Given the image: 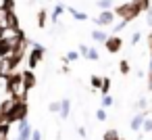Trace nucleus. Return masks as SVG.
Instances as JSON below:
<instances>
[{"mask_svg": "<svg viewBox=\"0 0 152 140\" xmlns=\"http://www.w3.org/2000/svg\"><path fill=\"white\" fill-rule=\"evenodd\" d=\"M4 90L9 96L17 98V100H27V88L23 84V71L21 73H11L7 80H4Z\"/></svg>", "mask_w": 152, "mask_h": 140, "instance_id": "nucleus-1", "label": "nucleus"}, {"mask_svg": "<svg viewBox=\"0 0 152 140\" xmlns=\"http://www.w3.org/2000/svg\"><path fill=\"white\" fill-rule=\"evenodd\" d=\"M115 11V15L117 17H121V19H127V21H133V19H137V15L142 13V9L133 2H123V4H119V7H115L113 9Z\"/></svg>", "mask_w": 152, "mask_h": 140, "instance_id": "nucleus-2", "label": "nucleus"}, {"mask_svg": "<svg viewBox=\"0 0 152 140\" xmlns=\"http://www.w3.org/2000/svg\"><path fill=\"white\" fill-rule=\"evenodd\" d=\"M27 113H29V105H27V100H17V105H15V109L11 111L9 119H11V123H19V121L27 119Z\"/></svg>", "mask_w": 152, "mask_h": 140, "instance_id": "nucleus-3", "label": "nucleus"}, {"mask_svg": "<svg viewBox=\"0 0 152 140\" xmlns=\"http://www.w3.org/2000/svg\"><path fill=\"white\" fill-rule=\"evenodd\" d=\"M31 132H34V127H31V123L27 119H23V121L17 123V138L19 140H29L31 138Z\"/></svg>", "mask_w": 152, "mask_h": 140, "instance_id": "nucleus-4", "label": "nucleus"}, {"mask_svg": "<svg viewBox=\"0 0 152 140\" xmlns=\"http://www.w3.org/2000/svg\"><path fill=\"white\" fill-rule=\"evenodd\" d=\"M113 21H115V11L113 9H108V11H102L96 19H94V23L98 25V27H104V25H113Z\"/></svg>", "mask_w": 152, "mask_h": 140, "instance_id": "nucleus-5", "label": "nucleus"}, {"mask_svg": "<svg viewBox=\"0 0 152 140\" xmlns=\"http://www.w3.org/2000/svg\"><path fill=\"white\" fill-rule=\"evenodd\" d=\"M104 46H106V50L110 55H117L123 48V40H121V36H108V40L104 42Z\"/></svg>", "mask_w": 152, "mask_h": 140, "instance_id": "nucleus-6", "label": "nucleus"}, {"mask_svg": "<svg viewBox=\"0 0 152 140\" xmlns=\"http://www.w3.org/2000/svg\"><path fill=\"white\" fill-rule=\"evenodd\" d=\"M23 84H25V88H27V90H31V88H36V86H38V80H36L34 69H25V71H23Z\"/></svg>", "mask_w": 152, "mask_h": 140, "instance_id": "nucleus-7", "label": "nucleus"}, {"mask_svg": "<svg viewBox=\"0 0 152 140\" xmlns=\"http://www.w3.org/2000/svg\"><path fill=\"white\" fill-rule=\"evenodd\" d=\"M15 105H17V98L9 96V98H4L2 102H0V111H2L4 115H11V111L15 109Z\"/></svg>", "mask_w": 152, "mask_h": 140, "instance_id": "nucleus-8", "label": "nucleus"}, {"mask_svg": "<svg viewBox=\"0 0 152 140\" xmlns=\"http://www.w3.org/2000/svg\"><path fill=\"white\" fill-rule=\"evenodd\" d=\"M144 119H146V113L142 111V113H137L133 119H131V123H129V127L133 130V132H140L142 130V125H144Z\"/></svg>", "mask_w": 152, "mask_h": 140, "instance_id": "nucleus-9", "label": "nucleus"}, {"mask_svg": "<svg viewBox=\"0 0 152 140\" xmlns=\"http://www.w3.org/2000/svg\"><path fill=\"white\" fill-rule=\"evenodd\" d=\"M7 29H11V32H13V29H21V27H19V17H17V13H15V11H11V13H9Z\"/></svg>", "mask_w": 152, "mask_h": 140, "instance_id": "nucleus-10", "label": "nucleus"}, {"mask_svg": "<svg viewBox=\"0 0 152 140\" xmlns=\"http://www.w3.org/2000/svg\"><path fill=\"white\" fill-rule=\"evenodd\" d=\"M69 113H71V100H63V107H61V113H58V117L61 119H69Z\"/></svg>", "mask_w": 152, "mask_h": 140, "instance_id": "nucleus-11", "label": "nucleus"}, {"mask_svg": "<svg viewBox=\"0 0 152 140\" xmlns=\"http://www.w3.org/2000/svg\"><path fill=\"white\" fill-rule=\"evenodd\" d=\"M92 40H94V42H102V44H104V42L108 40V34H104L102 29H94V32H92Z\"/></svg>", "mask_w": 152, "mask_h": 140, "instance_id": "nucleus-12", "label": "nucleus"}, {"mask_svg": "<svg viewBox=\"0 0 152 140\" xmlns=\"http://www.w3.org/2000/svg\"><path fill=\"white\" fill-rule=\"evenodd\" d=\"M65 11H67V7H65L63 2H58V4L54 7V11H52V15H50V17H52V21H58V17H61V15H63Z\"/></svg>", "mask_w": 152, "mask_h": 140, "instance_id": "nucleus-13", "label": "nucleus"}, {"mask_svg": "<svg viewBox=\"0 0 152 140\" xmlns=\"http://www.w3.org/2000/svg\"><path fill=\"white\" fill-rule=\"evenodd\" d=\"M69 13H71V17H73V19H77V21H88V15H86L83 11H77V9H73V7H71V9H69Z\"/></svg>", "mask_w": 152, "mask_h": 140, "instance_id": "nucleus-14", "label": "nucleus"}, {"mask_svg": "<svg viewBox=\"0 0 152 140\" xmlns=\"http://www.w3.org/2000/svg\"><path fill=\"white\" fill-rule=\"evenodd\" d=\"M46 17H48L46 9H40V11H38V27H40V29L46 27Z\"/></svg>", "mask_w": 152, "mask_h": 140, "instance_id": "nucleus-15", "label": "nucleus"}, {"mask_svg": "<svg viewBox=\"0 0 152 140\" xmlns=\"http://www.w3.org/2000/svg\"><path fill=\"white\" fill-rule=\"evenodd\" d=\"M9 13H11V11H7L2 4H0V27H4V29H7V19H9Z\"/></svg>", "mask_w": 152, "mask_h": 140, "instance_id": "nucleus-16", "label": "nucleus"}, {"mask_svg": "<svg viewBox=\"0 0 152 140\" xmlns=\"http://www.w3.org/2000/svg\"><path fill=\"white\" fill-rule=\"evenodd\" d=\"M102 140H121V136H119L117 130H106L104 136H102Z\"/></svg>", "mask_w": 152, "mask_h": 140, "instance_id": "nucleus-17", "label": "nucleus"}, {"mask_svg": "<svg viewBox=\"0 0 152 140\" xmlns=\"http://www.w3.org/2000/svg\"><path fill=\"white\" fill-rule=\"evenodd\" d=\"M79 55H81V52H77V50H69V52L63 57V63H71V61L79 59Z\"/></svg>", "mask_w": 152, "mask_h": 140, "instance_id": "nucleus-18", "label": "nucleus"}, {"mask_svg": "<svg viewBox=\"0 0 152 140\" xmlns=\"http://www.w3.org/2000/svg\"><path fill=\"white\" fill-rule=\"evenodd\" d=\"M102 80H104V77L92 75V77H90V84H92V88H94V90H100V88H102Z\"/></svg>", "mask_w": 152, "mask_h": 140, "instance_id": "nucleus-19", "label": "nucleus"}, {"mask_svg": "<svg viewBox=\"0 0 152 140\" xmlns=\"http://www.w3.org/2000/svg\"><path fill=\"white\" fill-rule=\"evenodd\" d=\"M96 7L102 9V11H108V9H113V0H98Z\"/></svg>", "mask_w": 152, "mask_h": 140, "instance_id": "nucleus-20", "label": "nucleus"}, {"mask_svg": "<svg viewBox=\"0 0 152 140\" xmlns=\"http://www.w3.org/2000/svg\"><path fill=\"white\" fill-rule=\"evenodd\" d=\"M61 107H63V100H54V102H50L48 111L50 113H61Z\"/></svg>", "mask_w": 152, "mask_h": 140, "instance_id": "nucleus-21", "label": "nucleus"}, {"mask_svg": "<svg viewBox=\"0 0 152 140\" xmlns=\"http://www.w3.org/2000/svg\"><path fill=\"white\" fill-rule=\"evenodd\" d=\"M133 2L142 9V13H146V11L150 9V0H133Z\"/></svg>", "mask_w": 152, "mask_h": 140, "instance_id": "nucleus-22", "label": "nucleus"}, {"mask_svg": "<svg viewBox=\"0 0 152 140\" xmlns=\"http://www.w3.org/2000/svg\"><path fill=\"white\" fill-rule=\"evenodd\" d=\"M83 57L90 59V61H98V50H96V48H88V52H86Z\"/></svg>", "mask_w": 152, "mask_h": 140, "instance_id": "nucleus-23", "label": "nucleus"}, {"mask_svg": "<svg viewBox=\"0 0 152 140\" xmlns=\"http://www.w3.org/2000/svg\"><path fill=\"white\" fill-rule=\"evenodd\" d=\"M119 71H121L123 75H127V73H129V61H125V59H123V61L119 63Z\"/></svg>", "mask_w": 152, "mask_h": 140, "instance_id": "nucleus-24", "label": "nucleus"}, {"mask_svg": "<svg viewBox=\"0 0 152 140\" xmlns=\"http://www.w3.org/2000/svg\"><path fill=\"white\" fill-rule=\"evenodd\" d=\"M113 102H115V100H113V96H110V94H104V96H102V107H104V109L113 107Z\"/></svg>", "mask_w": 152, "mask_h": 140, "instance_id": "nucleus-25", "label": "nucleus"}, {"mask_svg": "<svg viewBox=\"0 0 152 140\" xmlns=\"http://www.w3.org/2000/svg\"><path fill=\"white\" fill-rule=\"evenodd\" d=\"M127 23H129L127 19H121V21H119L117 25H113V32H115V34H119V32H121V29H123V27H125Z\"/></svg>", "mask_w": 152, "mask_h": 140, "instance_id": "nucleus-26", "label": "nucleus"}, {"mask_svg": "<svg viewBox=\"0 0 152 140\" xmlns=\"http://www.w3.org/2000/svg\"><path fill=\"white\" fill-rule=\"evenodd\" d=\"M108 90H110V80L104 77V80H102V88H100V92H102V94H108Z\"/></svg>", "mask_w": 152, "mask_h": 140, "instance_id": "nucleus-27", "label": "nucleus"}, {"mask_svg": "<svg viewBox=\"0 0 152 140\" xmlns=\"http://www.w3.org/2000/svg\"><path fill=\"white\" fill-rule=\"evenodd\" d=\"M96 119H98V121H104V119H106V109H104V107L96 111Z\"/></svg>", "mask_w": 152, "mask_h": 140, "instance_id": "nucleus-28", "label": "nucleus"}, {"mask_svg": "<svg viewBox=\"0 0 152 140\" xmlns=\"http://www.w3.org/2000/svg\"><path fill=\"white\" fill-rule=\"evenodd\" d=\"M2 7L7 11H15V0H2Z\"/></svg>", "mask_w": 152, "mask_h": 140, "instance_id": "nucleus-29", "label": "nucleus"}, {"mask_svg": "<svg viewBox=\"0 0 152 140\" xmlns=\"http://www.w3.org/2000/svg\"><path fill=\"white\" fill-rule=\"evenodd\" d=\"M142 130H144V132H152V119H144Z\"/></svg>", "mask_w": 152, "mask_h": 140, "instance_id": "nucleus-30", "label": "nucleus"}, {"mask_svg": "<svg viewBox=\"0 0 152 140\" xmlns=\"http://www.w3.org/2000/svg\"><path fill=\"white\" fill-rule=\"evenodd\" d=\"M29 140H42V132H40V130H34V132H31V138H29Z\"/></svg>", "mask_w": 152, "mask_h": 140, "instance_id": "nucleus-31", "label": "nucleus"}, {"mask_svg": "<svg viewBox=\"0 0 152 140\" xmlns=\"http://www.w3.org/2000/svg\"><path fill=\"white\" fill-rule=\"evenodd\" d=\"M0 140H9V130L7 127H0Z\"/></svg>", "mask_w": 152, "mask_h": 140, "instance_id": "nucleus-32", "label": "nucleus"}, {"mask_svg": "<svg viewBox=\"0 0 152 140\" xmlns=\"http://www.w3.org/2000/svg\"><path fill=\"white\" fill-rule=\"evenodd\" d=\"M140 38H142V34H140V32H135V34L131 36V44H137V42H140Z\"/></svg>", "mask_w": 152, "mask_h": 140, "instance_id": "nucleus-33", "label": "nucleus"}, {"mask_svg": "<svg viewBox=\"0 0 152 140\" xmlns=\"http://www.w3.org/2000/svg\"><path fill=\"white\" fill-rule=\"evenodd\" d=\"M146 102H148L146 98H140V100H137V109H142V111H144V109H146Z\"/></svg>", "mask_w": 152, "mask_h": 140, "instance_id": "nucleus-34", "label": "nucleus"}, {"mask_svg": "<svg viewBox=\"0 0 152 140\" xmlns=\"http://www.w3.org/2000/svg\"><path fill=\"white\" fill-rule=\"evenodd\" d=\"M77 134H79V138H86V127L79 125V127H77Z\"/></svg>", "mask_w": 152, "mask_h": 140, "instance_id": "nucleus-35", "label": "nucleus"}, {"mask_svg": "<svg viewBox=\"0 0 152 140\" xmlns=\"http://www.w3.org/2000/svg\"><path fill=\"white\" fill-rule=\"evenodd\" d=\"M88 48H90V46H86V44H79V52H81V57L88 52Z\"/></svg>", "mask_w": 152, "mask_h": 140, "instance_id": "nucleus-36", "label": "nucleus"}, {"mask_svg": "<svg viewBox=\"0 0 152 140\" xmlns=\"http://www.w3.org/2000/svg\"><path fill=\"white\" fill-rule=\"evenodd\" d=\"M146 15H148V25L152 27V9H148V11H146Z\"/></svg>", "mask_w": 152, "mask_h": 140, "instance_id": "nucleus-37", "label": "nucleus"}, {"mask_svg": "<svg viewBox=\"0 0 152 140\" xmlns=\"http://www.w3.org/2000/svg\"><path fill=\"white\" fill-rule=\"evenodd\" d=\"M148 48H150V59H152V34H148Z\"/></svg>", "mask_w": 152, "mask_h": 140, "instance_id": "nucleus-38", "label": "nucleus"}, {"mask_svg": "<svg viewBox=\"0 0 152 140\" xmlns=\"http://www.w3.org/2000/svg\"><path fill=\"white\" fill-rule=\"evenodd\" d=\"M15 140H19V138H15Z\"/></svg>", "mask_w": 152, "mask_h": 140, "instance_id": "nucleus-39", "label": "nucleus"}]
</instances>
